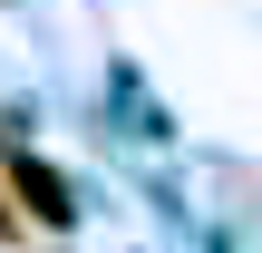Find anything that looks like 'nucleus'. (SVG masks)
Masks as SVG:
<instances>
[]
</instances>
